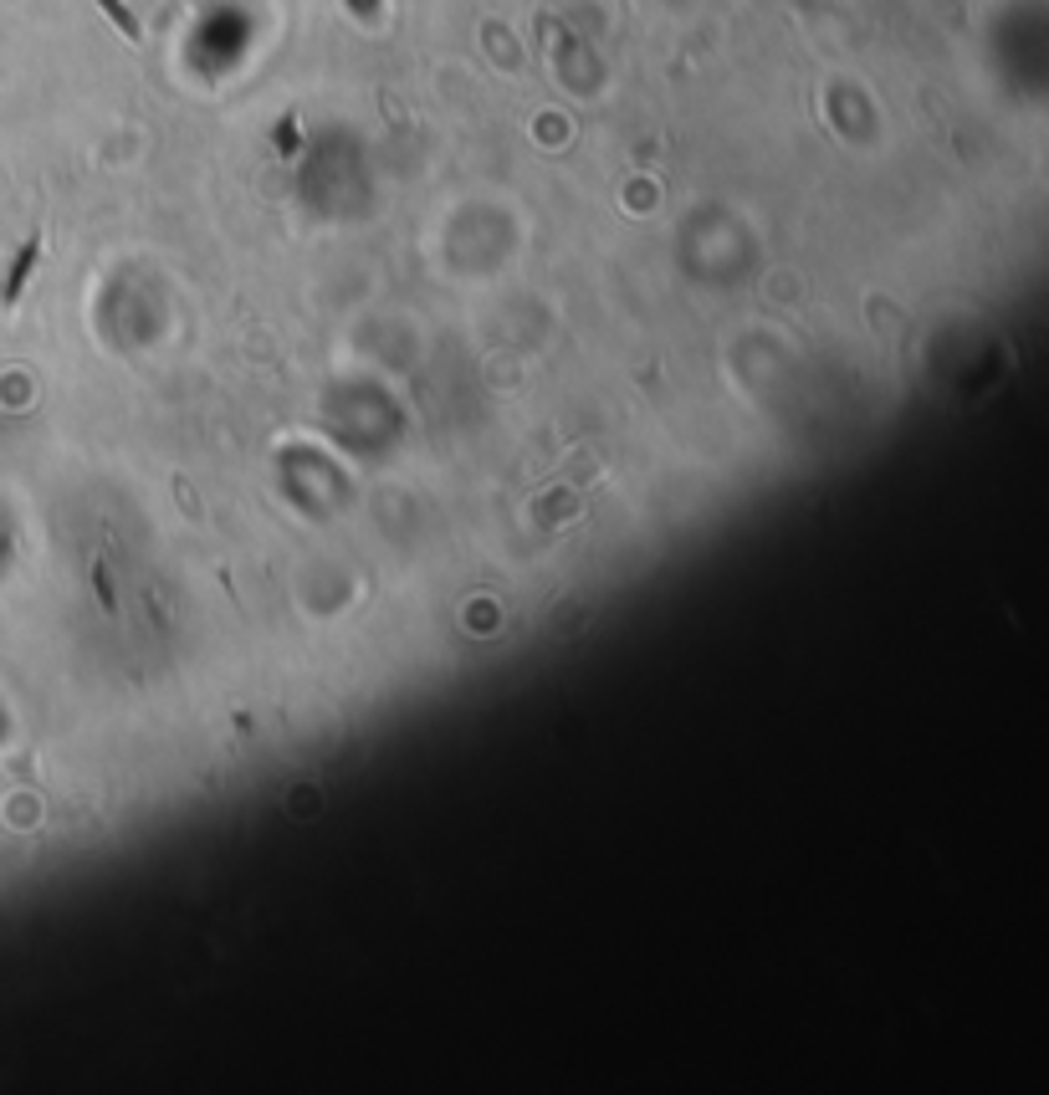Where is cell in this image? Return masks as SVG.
Instances as JSON below:
<instances>
[{
  "label": "cell",
  "mask_w": 1049,
  "mask_h": 1095,
  "mask_svg": "<svg viewBox=\"0 0 1049 1095\" xmlns=\"http://www.w3.org/2000/svg\"><path fill=\"white\" fill-rule=\"evenodd\" d=\"M36 261H41V236H31L26 246H21V256H16V267H11V277H6V308L21 297V287H26V277L36 272Z\"/></svg>",
  "instance_id": "6da1fadb"
},
{
  "label": "cell",
  "mask_w": 1049,
  "mask_h": 1095,
  "mask_svg": "<svg viewBox=\"0 0 1049 1095\" xmlns=\"http://www.w3.org/2000/svg\"><path fill=\"white\" fill-rule=\"evenodd\" d=\"M98 11H103V16H108V21H113V26H118V31H123L128 41H139V36H144V26H139V16H134V11H128V6H123V0H98Z\"/></svg>",
  "instance_id": "7a4b0ae2"
}]
</instances>
